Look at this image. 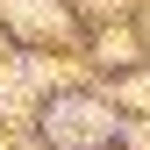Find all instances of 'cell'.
I'll list each match as a JSON object with an SVG mask.
<instances>
[{
	"label": "cell",
	"mask_w": 150,
	"mask_h": 150,
	"mask_svg": "<svg viewBox=\"0 0 150 150\" xmlns=\"http://www.w3.org/2000/svg\"><path fill=\"white\" fill-rule=\"evenodd\" d=\"M50 122H57V143H100L107 136V115H100V107H57Z\"/></svg>",
	"instance_id": "obj_1"
}]
</instances>
